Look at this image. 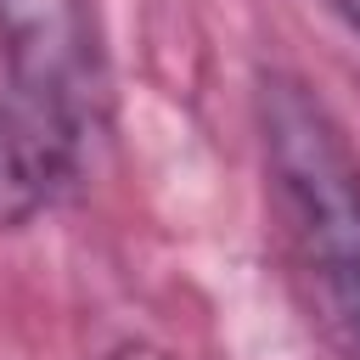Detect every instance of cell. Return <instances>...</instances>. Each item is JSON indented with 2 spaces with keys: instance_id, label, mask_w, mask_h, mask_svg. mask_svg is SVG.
<instances>
[{
  "instance_id": "cell-1",
  "label": "cell",
  "mask_w": 360,
  "mask_h": 360,
  "mask_svg": "<svg viewBox=\"0 0 360 360\" xmlns=\"http://www.w3.org/2000/svg\"><path fill=\"white\" fill-rule=\"evenodd\" d=\"M264 152L276 197L343 360H360V163L298 79H264Z\"/></svg>"
},
{
  "instance_id": "cell-2",
  "label": "cell",
  "mask_w": 360,
  "mask_h": 360,
  "mask_svg": "<svg viewBox=\"0 0 360 360\" xmlns=\"http://www.w3.org/2000/svg\"><path fill=\"white\" fill-rule=\"evenodd\" d=\"M73 124L34 90H0V231L39 214L68 174Z\"/></svg>"
}]
</instances>
